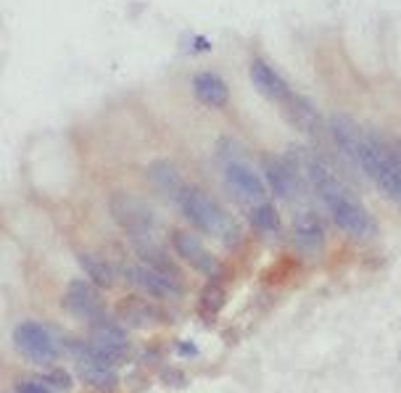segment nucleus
Returning <instances> with one entry per match:
<instances>
[{
	"label": "nucleus",
	"mask_w": 401,
	"mask_h": 393,
	"mask_svg": "<svg viewBox=\"0 0 401 393\" xmlns=\"http://www.w3.org/2000/svg\"><path fill=\"white\" fill-rule=\"evenodd\" d=\"M309 177L317 195L322 198V203L330 209L335 224L343 232H349L351 238H370L372 232H375L372 217L354 201V195L338 182V177L325 164L317 162V159L309 162Z\"/></svg>",
	"instance_id": "obj_1"
},
{
	"label": "nucleus",
	"mask_w": 401,
	"mask_h": 393,
	"mask_svg": "<svg viewBox=\"0 0 401 393\" xmlns=\"http://www.w3.org/2000/svg\"><path fill=\"white\" fill-rule=\"evenodd\" d=\"M177 203H180L182 214H185L198 230L209 232L214 238H220V241L227 243V246L238 243L241 235H238L235 222L227 217V212L222 209L220 203L214 201L211 195H206L200 188H185Z\"/></svg>",
	"instance_id": "obj_2"
},
{
	"label": "nucleus",
	"mask_w": 401,
	"mask_h": 393,
	"mask_svg": "<svg viewBox=\"0 0 401 393\" xmlns=\"http://www.w3.org/2000/svg\"><path fill=\"white\" fill-rule=\"evenodd\" d=\"M354 164L361 167V171H364L388 198L401 201V156L388 151V148L381 145L375 138L361 135L359 148H357V162Z\"/></svg>",
	"instance_id": "obj_3"
},
{
	"label": "nucleus",
	"mask_w": 401,
	"mask_h": 393,
	"mask_svg": "<svg viewBox=\"0 0 401 393\" xmlns=\"http://www.w3.org/2000/svg\"><path fill=\"white\" fill-rule=\"evenodd\" d=\"M109 212L114 217V222L119 224L121 230H127L130 238L153 235V230L159 227L156 212L145 201H140L138 195H130V193H114L109 198Z\"/></svg>",
	"instance_id": "obj_4"
},
{
	"label": "nucleus",
	"mask_w": 401,
	"mask_h": 393,
	"mask_svg": "<svg viewBox=\"0 0 401 393\" xmlns=\"http://www.w3.org/2000/svg\"><path fill=\"white\" fill-rule=\"evenodd\" d=\"M13 346L21 356H27L35 364H53L61 353L53 333L45 325L32 322V320H24L13 327Z\"/></svg>",
	"instance_id": "obj_5"
},
{
	"label": "nucleus",
	"mask_w": 401,
	"mask_h": 393,
	"mask_svg": "<svg viewBox=\"0 0 401 393\" xmlns=\"http://www.w3.org/2000/svg\"><path fill=\"white\" fill-rule=\"evenodd\" d=\"M124 280L132 282L138 291L148 293L153 298H180L185 288L180 282V274L172 272H161L153 270L148 264H130V267H121Z\"/></svg>",
	"instance_id": "obj_6"
},
{
	"label": "nucleus",
	"mask_w": 401,
	"mask_h": 393,
	"mask_svg": "<svg viewBox=\"0 0 401 393\" xmlns=\"http://www.w3.org/2000/svg\"><path fill=\"white\" fill-rule=\"evenodd\" d=\"M172 246H174V253H177L180 259H185L193 270L203 272L206 277H217V274H222L220 259L203 246V241H200L196 232L177 230L172 235Z\"/></svg>",
	"instance_id": "obj_7"
},
{
	"label": "nucleus",
	"mask_w": 401,
	"mask_h": 393,
	"mask_svg": "<svg viewBox=\"0 0 401 393\" xmlns=\"http://www.w3.org/2000/svg\"><path fill=\"white\" fill-rule=\"evenodd\" d=\"M64 306L80 320H98L103 317V303L98 296V285L90 280H71L64 293Z\"/></svg>",
	"instance_id": "obj_8"
},
{
	"label": "nucleus",
	"mask_w": 401,
	"mask_h": 393,
	"mask_svg": "<svg viewBox=\"0 0 401 393\" xmlns=\"http://www.w3.org/2000/svg\"><path fill=\"white\" fill-rule=\"evenodd\" d=\"M225 180H227V185H230L232 191L238 193V195H243V198H264V193H267V185H264V180H261L256 171L251 169L249 164L243 162H227L225 164Z\"/></svg>",
	"instance_id": "obj_9"
},
{
	"label": "nucleus",
	"mask_w": 401,
	"mask_h": 393,
	"mask_svg": "<svg viewBox=\"0 0 401 393\" xmlns=\"http://www.w3.org/2000/svg\"><path fill=\"white\" fill-rule=\"evenodd\" d=\"M249 77L251 82H253V87L261 92V95H267V98H272V101H291L293 92L291 87L285 85V80H282L277 71L272 69V66H267L264 61H251L249 66Z\"/></svg>",
	"instance_id": "obj_10"
},
{
	"label": "nucleus",
	"mask_w": 401,
	"mask_h": 393,
	"mask_svg": "<svg viewBox=\"0 0 401 393\" xmlns=\"http://www.w3.org/2000/svg\"><path fill=\"white\" fill-rule=\"evenodd\" d=\"M132 248H135V253L140 256L143 264H148L153 270H161V272L180 274V270L174 267V262H172V256L167 253V248H164L153 235H135V238H132Z\"/></svg>",
	"instance_id": "obj_11"
},
{
	"label": "nucleus",
	"mask_w": 401,
	"mask_h": 393,
	"mask_svg": "<svg viewBox=\"0 0 401 393\" xmlns=\"http://www.w3.org/2000/svg\"><path fill=\"white\" fill-rule=\"evenodd\" d=\"M69 351L74 353V359H77V362L98 364V367H111V370H116V367L124 362V353H127V351H114V349L98 346V343H92V341L69 343Z\"/></svg>",
	"instance_id": "obj_12"
},
{
	"label": "nucleus",
	"mask_w": 401,
	"mask_h": 393,
	"mask_svg": "<svg viewBox=\"0 0 401 393\" xmlns=\"http://www.w3.org/2000/svg\"><path fill=\"white\" fill-rule=\"evenodd\" d=\"M193 92L200 103H206L211 109H222L227 98H230V90H227V82L211 74V71H200L193 77Z\"/></svg>",
	"instance_id": "obj_13"
},
{
	"label": "nucleus",
	"mask_w": 401,
	"mask_h": 393,
	"mask_svg": "<svg viewBox=\"0 0 401 393\" xmlns=\"http://www.w3.org/2000/svg\"><path fill=\"white\" fill-rule=\"evenodd\" d=\"M90 341L98 343V346H106V349H114V351H130L127 330L119 322L109 320L106 314L90 322Z\"/></svg>",
	"instance_id": "obj_14"
},
{
	"label": "nucleus",
	"mask_w": 401,
	"mask_h": 393,
	"mask_svg": "<svg viewBox=\"0 0 401 393\" xmlns=\"http://www.w3.org/2000/svg\"><path fill=\"white\" fill-rule=\"evenodd\" d=\"M330 132H333V140L335 145L341 148L346 156H349L351 162H357V148H359V140H361V132L359 127L349 119V116H341V114H335L330 116Z\"/></svg>",
	"instance_id": "obj_15"
},
{
	"label": "nucleus",
	"mask_w": 401,
	"mask_h": 393,
	"mask_svg": "<svg viewBox=\"0 0 401 393\" xmlns=\"http://www.w3.org/2000/svg\"><path fill=\"white\" fill-rule=\"evenodd\" d=\"M148 180L156 185V191H161L164 195H172L174 201H180L182 191H185L180 171L174 169L169 162H153V164H150V167H148Z\"/></svg>",
	"instance_id": "obj_16"
},
{
	"label": "nucleus",
	"mask_w": 401,
	"mask_h": 393,
	"mask_svg": "<svg viewBox=\"0 0 401 393\" xmlns=\"http://www.w3.org/2000/svg\"><path fill=\"white\" fill-rule=\"evenodd\" d=\"M264 177H267V188L277 198H291L296 180H293V171L288 164H282L280 159H270V162L264 164Z\"/></svg>",
	"instance_id": "obj_17"
},
{
	"label": "nucleus",
	"mask_w": 401,
	"mask_h": 393,
	"mask_svg": "<svg viewBox=\"0 0 401 393\" xmlns=\"http://www.w3.org/2000/svg\"><path fill=\"white\" fill-rule=\"evenodd\" d=\"M77 262H80L82 272L88 274V280L95 282L98 288H111L114 285V267H111L106 259H100V256H95V253L90 251H80L77 253Z\"/></svg>",
	"instance_id": "obj_18"
},
{
	"label": "nucleus",
	"mask_w": 401,
	"mask_h": 393,
	"mask_svg": "<svg viewBox=\"0 0 401 393\" xmlns=\"http://www.w3.org/2000/svg\"><path fill=\"white\" fill-rule=\"evenodd\" d=\"M77 377L85 385H90L95 391H114L119 385V375L111 367H98V364L77 362Z\"/></svg>",
	"instance_id": "obj_19"
},
{
	"label": "nucleus",
	"mask_w": 401,
	"mask_h": 393,
	"mask_svg": "<svg viewBox=\"0 0 401 393\" xmlns=\"http://www.w3.org/2000/svg\"><path fill=\"white\" fill-rule=\"evenodd\" d=\"M293 230H296V238L309 248H317L325 241V227H322L320 217L311 212H301L293 222Z\"/></svg>",
	"instance_id": "obj_20"
},
{
	"label": "nucleus",
	"mask_w": 401,
	"mask_h": 393,
	"mask_svg": "<svg viewBox=\"0 0 401 393\" xmlns=\"http://www.w3.org/2000/svg\"><path fill=\"white\" fill-rule=\"evenodd\" d=\"M119 317L132 327H148V325L156 322V312L153 306H148V301H140V298H130V301L119 303Z\"/></svg>",
	"instance_id": "obj_21"
},
{
	"label": "nucleus",
	"mask_w": 401,
	"mask_h": 393,
	"mask_svg": "<svg viewBox=\"0 0 401 393\" xmlns=\"http://www.w3.org/2000/svg\"><path fill=\"white\" fill-rule=\"evenodd\" d=\"M288 114H291V121L304 132H314L317 127V114L311 109L309 101H304V98H291L288 101Z\"/></svg>",
	"instance_id": "obj_22"
},
{
	"label": "nucleus",
	"mask_w": 401,
	"mask_h": 393,
	"mask_svg": "<svg viewBox=\"0 0 401 393\" xmlns=\"http://www.w3.org/2000/svg\"><path fill=\"white\" fill-rule=\"evenodd\" d=\"M251 222L264 232H275L280 230V214H277V209L272 203H256L251 209Z\"/></svg>",
	"instance_id": "obj_23"
},
{
	"label": "nucleus",
	"mask_w": 401,
	"mask_h": 393,
	"mask_svg": "<svg viewBox=\"0 0 401 393\" xmlns=\"http://www.w3.org/2000/svg\"><path fill=\"white\" fill-rule=\"evenodd\" d=\"M225 306V291L217 282H209L203 293H200V312L206 314V320H214V314H220V309Z\"/></svg>",
	"instance_id": "obj_24"
},
{
	"label": "nucleus",
	"mask_w": 401,
	"mask_h": 393,
	"mask_svg": "<svg viewBox=\"0 0 401 393\" xmlns=\"http://www.w3.org/2000/svg\"><path fill=\"white\" fill-rule=\"evenodd\" d=\"M42 380L50 385V388H59V391H69L74 380H71V375L66 370H50L48 375H42Z\"/></svg>",
	"instance_id": "obj_25"
},
{
	"label": "nucleus",
	"mask_w": 401,
	"mask_h": 393,
	"mask_svg": "<svg viewBox=\"0 0 401 393\" xmlns=\"http://www.w3.org/2000/svg\"><path fill=\"white\" fill-rule=\"evenodd\" d=\"M16 393H53L50 391V385L42 380V383H37V380H24V383L16 385Z\"/></svg>",
	"instance_id": "obj_26"
},
{
	"label": "nucleus",
	"mask_w": 401,
	"mask_h": 393,
	"mask_svg": "<svg viewBox=\"0 0 401 393\" xmlns=\"http://www.w3.org/2000/svg\"><path fill=\"white\" fill-rule=\"evenodd\" d=\"M177 353H180V356H198V349H196L193 343H180V346H177Z\"/></svg>",
	"instance_id": "obj_27"
}]
</instances>
